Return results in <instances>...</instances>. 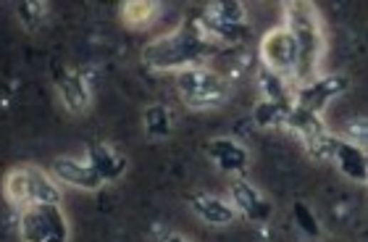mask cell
I'll use <instances>...</instances> for the list:
<instances>
[{
	"label": "cell",
	"instance_id": "6da1fadb",
	"mask_svg": "<svg viewBox=\"0 0 368 242\" xmlns=\"http://www.w3.org/2000/svg\"><path fill=\"white\" fill-rule=\"evenodd\" d=\"M219 45L211 43L197 21L177 26L169 35L155 37L153 43L142 48V63L153 71H184L192 66H203V60L211 58Z\"/></svg>",
	"mask_w": 368,
	"mask_h": 242
},
{
	"label": "cell",
	"instance_id": "7a4b0ae2",
	"mask_svg": "<svg viewBox=\"0 0 368 242\" xmlns=\"http://www.w3.org/2000/svg\"><path fill=\"white\" fill-rule=\"evenodd\" d=\"M292 32L295 43L300 48V69L298 77L303 82H310L321 74V60L326 56V32L321 14L313 3L305 0H292L284 3V24Z\"/></svg>",
	"mask_w": 368,
	"mask_h": 242
},
{
	"label": "cell",
	"instance_id": "3957f363",
	"mask_svg": "<svg viewBox=\"0 0 368 242\" xmlns=\"http://www.w3.org/2000/svg\"><path fill=\"white\" fill-rule=\"evenodd\" d=\"M3 195L14 208H26L35 206V203H53V206H61V187L58 182L53 179L51 172H43L40 166L24 164L16 166L6 174L3 179Z\"/></svg>",
	"mask_w": 368,
	"mask_h": 242
},
{
	"label": "cell",
	"instance_id": "277c9868",
	"mask_svg": "<svg viewBox=\"0 0 368 242\" xmlns=\"http://www.w3.org/2000/svg\"><path fill=\"white\" fill-rule=\"evenodd\" d=\"M177 93L189 111H211L229 100V82L208 66H192L177 74Z\"/></svg>",
	"mask_w": 368,
	"mask_h": 242
},
{
	"label": "cell",
	"instance_id": "5b68a950",
	"mask_svg": "<svg viewBox=\"0 0 368 242\" xmlns=\"http://www.w3.org/2000/svg\"><path fill=\"white\" fill-rule=\"evenodd\" d=\"M69 219L61 206L35 203L19 211L21 242H69Z\"/></svg>",
	"mask_w": 368,
	"mask_h": 242
},
{
	"label": "cell",
	"instance_id": "8992f818",
	"mask_svg": "<svg viewBox=\"0 0 368 242\" xmlns=\"http://www.w3.org/2000/svg\"><path fill=\"white\" fill-rule=\"evenodd\" d=\"M261 60L268 71L290 79L300 69V48L287 26H276L261 40Z\"/></svg>",
	"mask_w": 368,
	"mask_h": 242
},
{
	"label": "cell",
	"instance_id": "52a82bcc",
	"mask_svg": "<svg viewBox=\"0 0 368 242\" xmlns=\"http://www.w3.org/2000/svg\"><path fill=\"white\" fill-rule=\"evenodd\" d=\"M347 87H350V82H347L345 74H318L316 79L303 82V85L295 90V105L321 116L326 105L332 103L334 98L342 95Z\"/></svg>",
	"mask_w": 368,
	"mask_h": 242
},
{
	"label": "cell",
	"instance_id": "ba28073f",
	"mask_svg": "<svg viewBox=\"0 0 368 242\" xmlns=\"http://www.w3.org/2000/svg\"><path fill=\"white\" fill-rule=\"evenodd\" d=\"M229 203L234 206L237 216H242L245 221H253V224H263V221H268L271 214H274L271 200L266 198L263 192L258 190L250 179H245V177H234V179H231Z\"/></svg>",
	"mask_w": 368,
	"mask_h": 242
},
{
	"label": "cell",
	"instance_id": "9c48e42d",
	"mask_svg": "<svg viewBox=\"0 0 368 242\" xmlns=\"http://www.w3.org/2000/svg\"><path fill=\"white\" fill-rule=\"evenodd\" d=\"M53 85L58 93L61 103L69 113L79 116L85 113L93 103V90L87 85V77L79 69H69V66H56L53 69Z\"/></svg>",
	"mask_w": 368,
	"mask_h": 242
},
{
	"label": "cell",
	"instance_id": "30bf717a",
	"mask_svg": "<svg viewBox=\"0 0 368 242\" xmlns=\"http://www.w3.org/2000/svg\"><path fill=\"white\" fill-rule=\"evenodd\" d=\"M208 158L221 174L229 177H245L250 169V150L234 137H216L206 145Z\"/></svg>",
	"mask_w": 368,
	"mask_h": 242
},
{
	"label": "cell",
	"instance_id": "8fae6325",
	"mask_svg": "<svg viewBox=\"0 0 368 242\" xmlns=\"http://www.w3.org/2000/svg\"><path fill=\"white\" fill-rule=\"evenodd\" d=\"M51 177L58 184L74 187V190H85L95 192L103 187V179L93 172V166L82 161V158H71V156H61L51 164Z\"/></svg>",
	"mask_w": 368,
	"mask_h": 242
},
{
	"label": "cell",
	"instance_id": "7c38bea8",
	"mask_svg": "<svg viewBox=\"0 0 368 242\" xmlns=\"http://www.w3.org/2000/svg\"><path fill=\"white\" fill-rule=\"evenodd\" d=\"M192 214L208 226H229L237 221V211L229 200L211 195V192H192L187 198Z\"/></svg>",
	"mask_w": 368,
	"mask_h": 242
},
{
	"label": "cell",
	"instance_id": "4fadbf2b",
	"mask_svg": "<svg viewBox=\"0 0 368 242\" xmlns=\"http://www.w3.org/2000/svg\"><path fill=\"white\" fill-rule=\"evenodd\" d=\"M332 161H334V166L340 169L342 177L358 182V184H368V150L366 147H360L358 142H352V140L337 137Z\"/></svg>",
	"mask_w": 368,
	"mask_h": 242
},
{
	"label": "cell",
	"instance_id": "5bb4252c",
	"mask_svg": "<svg viewBox=\"0 0 368 242\" xmlns=\"http://www.w3.org/2000/svg\"><path fill=\"white\" fill-rule=\"evenodd\" d=\"M87 164L93 166V172L105 182H119L129 169V161L127 156L116 150L113 145L108 142H93V145L87 147Z\"/></svg>",
	"mask_w": 368,
	"mask_h": 242
},
{
	"label": "cell",
	"instance_id": "9a60e30c",
	"mask_svg": "<svg viewBox=\"0 0 368 242\" xmlns=\"http://www.w3.org/2000/svg\"><path fill=\"white\" fill-rule=\"evenodd\" d=\"M258 87H261V98H263V100L282 103V105H295V90L290 87V79L279 77V74L268 71L266 66H261Z\"/></svg>",
	"mask_w": 368,
	"mask_h": 242
},
{
	"label": "cell",
	"instance_id": "2e32d148",
	"mask_svg": "<svg viewBox=\"0 0 368 242\" xmlns=\"http://www.w3.org/2000/svg\"><path fill=\"white\" fill-rule=\"evenodd\" d=\"M142 130L150 140H169L174 130V113L169 105L153 103L142 111Z\"/></svg>",
	"mask_w": 368,
	"mask_h": 242
},
{
	"label": "cell",
	"instance_id": "e0dca14e",
	"mask_svg": "<svg viewBox=\"0 0 368 242\" xmlns=\"http://www.w3.org/2000/svg\"><path fill=\"white\" fill-rule=\"evenodd\" d=\"M161 6L150 3V0H127L121 3V21L129 29H147L158 19Z\"/></svg>",
	"mask_w": 368,
	"mask_h": 242
},
{
	"label": "cell",
	"instance_id": "ac0fdd59",
	"mask_svg": "<svg viewBox=\"0 0 368 242\" xmlns=\"http://www.w3.org/2000/svg\"><path fill=\"white\" fill-rule=\"evenodd\" d=\"M203 14L216 19V21H221V24L248 26V6L240 3V0H219V3H211Z\"/></svg>",
	"mask_w": 368,
	"mask_h": 242
},
{
	"label": "cell",
	"instance_id": "d6986e66",
	"mask_svg": "<svg viewBox=\"0 0 368 242\" xmlns=\"http://www.w3.org/2000/svg\"><path fill=\"white\" fill-rule=\"evenodd\" d=\"M292 105H282V103H271V100H258L256 108H253V121H256L261 130H276V127H284L287 124V116H290Z\"/></svg>",
	"mask_w": 368,
	"mask_h": 242
},
{
	"label": "cell",
	"instance_id": "ffe728a7",
	"mask_svg": "<svg viewBox=\"0 0 368 242\" xmlns=\"http://www.w3.org/2000/svg\"><path fill=\"white\" fill-rule=\"evenodd\" d=\"M48 16H51V3L45 0H24L16 6V19L26 32H37L48 21Z\"/></svg>",
	"mask_w": 368,
	"mask_h": 242
},
{
	"label": "cell",
	"instance_id": "44dd1931",
	"mask_svg": "<svg viewBox=\"0 0 368 242\" xmlns=\"http://www.w3.org/2000/svg\"><path fill=\"white\" fill-rule=\"evenodd\" d=\"M334 145H337V137H334L329 130H321V132H316L313 137L303 140L305 153H308L310 158H316V161H332Z\"/></svg>",
	"mask_w": 368,
	"mask_h": 242
},
{
	"label": "cell",
	"instance_id": "7402d4cb",
	"mask_svg": "<svg viewBox=\"0 0 368 242\" xmlns=\"http://www.w3.org/2000/svg\"><path fill=\"white\" fill-rule=\"evenodd\" d=\"M292 216H295V224L303 234H308V237H318L321 234V224H318V216L310 211L308 203H303L298 200L295 206H292Z\"/></svg>",
	"mask_w": 368,
	"mask_h": 242
},
{
	"label": "cell",
	"instance_id": "603a6c76",
	"mask_svg": "<svg viewBox=\"0 0 368 242\" xmlns=\"http://www.w3.org/2000/svg\"><path fill=\"white\" fill-rule=\"evenodd\" d=\"M158 242H189V240L184 237V234H179V232H169V234H163Z\"/></svg>",
	"mask_w": 368,
	"mask_h": 242
}]
</instances>
